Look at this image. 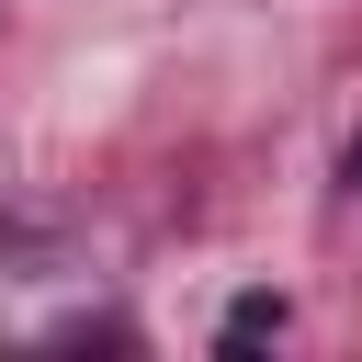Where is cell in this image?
<instances>
[{
    "instance_id": "6da1fadb",
    "label": "cell",
    "mask_w": 362,
    "mask_h": 362,
    "mask_svg": "<svg viewBox=\"0 0 362 362\" xmlns=\"http://www.w3.org/2000/svg\"><path fill=\"white\" fill-rule=\"evenodd\" d=\"M215 339H226V351H260V339H283V294H238Z\"/></svg>"
},
{
    "instance_id": "7a4b0ae2",
    "label": "cell",
    "mask_w": 362,
    "mask_h": 362,
    "mask_svg": "<svg viewBox=\"0 0 362 362\" xmlns=\"http://www.w3.org/2000/svg\"><path fill=\"white\" fill-rule=\"evenodd\" d=\"M339 181H351V192H362V124H351V147H339Z\"/></svg>"
}]
</instances>
